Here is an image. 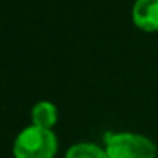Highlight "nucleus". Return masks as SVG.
<instances>
[{
  "mask_svg": "<svg viewBox=\"0 0 158 158\" xmlns=\"http://www.w3.org/2000/svg\"><path fill=\"white\" fill-rule=\"evenodd\" d=\"M56 151V134L34 124L24 127L14 141V158H53Z\"/></svg>",
  "mask_w": 158,
  "mask_h": 158,
  "instance_id": "obj_1",
  "label": "nucleus"
},
{
  "mask_svg": "<svg viewBox=\"0 0 158 158\" xmlns=\"http://www.w3.org/2000/svg\"><path fill=\"white\" fill-rule=\"evenodd\" d=\"M106 153L109 158H156V146L136 133H107Z\"/></svg>",
  "mask_w": 158,
  "mask_h": 158,
  "instance_id": "obj_2",
  "label": "nucleus"
},
{
  "mask_svg": "<svg viewBox=\"0 0 158 158\" xmlns=\"http://www.w3.org/2000/svg\"><path fill=\"white\" fill-rule=\"evenodd\" d=\"M133 22L146 32L158 31V0H136L133 5Z\"/></svg>",
  "mask_w": 158,
  "mask_h": 158,
  "instance_id": "obj_3",
  "label": "nucleus"
},
{
  "mask_svg": "<svg viewBox=\"0 0 158 158\" xmlns=\"http://www.w3.org/2000/svg\"><path fill=\"white\" fill-rule=\"evenodd\" d=\"M31 119H32L34 126L44 127V129H51L56 124V121H58V109L49 100H41V102H38L32 107Z\"/></svg>",
  "mask_w": 158,
  "mask_h": 158,
  "instance_id": "obj_4",
  "label": "nucleus"
},
{
  "mask_svg": "<svg viewBox=\"0 0 158 158\" xmlns=\"http://www.w3.org/2000/svg\"><path fill=\"white\" fill-rule=\"evenodd\" d=\"M65 158H109L106 150L95 143H77L68 148Z\"/></svg>",
  "mask_w": 158,
  "mask_h": 158,
  "instance_id": "obj_5",
  "label": "nucleus"
}]
</instances>
